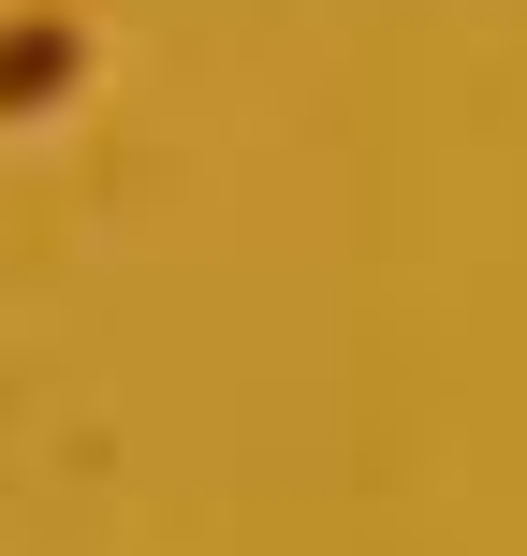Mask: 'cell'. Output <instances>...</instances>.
Wrapping results in <instances>:
<instances>
[{
	"instance_id": "6da1fadb",
	"label": "cell",
	"mask_w": 527,
	"mask_h": 556,
	"mask_svg": "<svg viewBox=\"0 0 527 556\" xmlns=\"http://www.w3.org/2000/svg\"><path fill=\"white\" fill-rule=\"evenodd\" d=\"M74 88V15H0V117Z\"/></svg>"
}]
</instances>
